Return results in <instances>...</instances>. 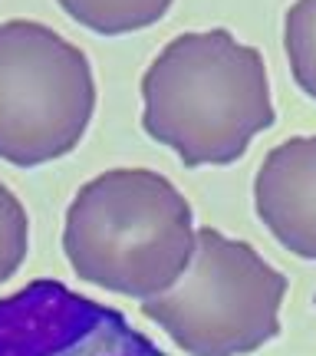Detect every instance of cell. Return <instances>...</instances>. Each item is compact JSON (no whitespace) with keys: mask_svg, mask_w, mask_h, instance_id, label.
Returning <instances> with one entry per match:
<instances>
[{"mask_svg":"<svg viewBox=\"0 0 316 356\" xmlns=\"http://www.w3.org/2000/svg\"><path fill=\"white\" fill-rule=\"evenodd\" d=\"M194 211L175 181L152 168H109L66 208L63 251L79 280L152 300L194 257Z\"/></svg>","mask_w":316,"mask_h":356,"instance_id":"2","label":"cell"},{"mask_svg":"<svg viewBox=\"0 0 316 356\" xmlns=\"http://www.w3.org/2000/svg\"><path fill=\"white\" fill-rule=\"evenodd\" d=\"M175 0H60L79 26L99 37H122L158 24Z\"/></svg>","mask_w":316,"mask_h":356,"instance_id":"7","label":"cell"},{"mask_svg":"<svg viewBox=\"0 0 316 356\" xmlns=\"http://www.w3.org/2000/svg\"><path fill=\"white\" fill-rule=\"evenodd\" d=\"M287 277L217 228H198L194 257L168 293L142 300V317L158 323L188 356H247L280 337Z\"/></svg>","mask_w":316,"mask_h":356,"instance_id":"3","label":"cell"},{"mask_svg":"<svg viewBox=\"0 0 316 356\" xmlns=\"http://www.w3.org/2000/svg\"><path fill=\"white\" fill-rule=\"evenodd\" d=\"M283 50L297 86L316 99V0H297L283 17Z\"/></svg>","mask_w":316,"mask_h":356,"instance_id":"8","label":"cell"},{"mask_svg":"<svg viewBox=\"0 0 316 356\" xmlns=\"http://www.w3.org/2000/svg\"><path fill=\"white\" fill-rule=\"evenodd\" d=\"M30 251V215L24 202L0 181V284L13 277Z\"/></svg>","mask_w":316,"mask_h":356,"instance_id":"9","label":"cell"},{"mask_svg":"<svg viewBox=\"0 0 316 356\" xmlns=\"http://www.w3.org/2000/svg\"><path fill=\"white\" fill-rule=\"evenodd\" d=\"M313 304H316V300H313Z\"/></svg>","mask_w":316,"mask_h":356,"instance_id":"10","label":"cell"},{"mask_svg":"<svg viewBox=\"0 0 316 356\" xmlns=\"http://www.w3.org/2000/svg\"><path fill=\"white\" fill-rule=\"evenodd\" d=\"M96 113L89 56L37 20L0 24V162L37 168L76 149Z\"/></svg>","mask_w":316,"mask_h":356,"instance_id":"4","label":"cell"},{"mask_svg":"<svg viewBox=\"0 0 316 356\" xmlns=\"http://www.w3.org/2000/svg\"><path fill=\"white\" fill-rule=\"evenodd\" d=\"M0 356H168L115 307L69 291L63 280H30L0 297Z\"/></svg>","mask_w":316,"mask_h":356,"instance_id":"5","label":"cell"},{"mask_svg":"<svg viewBox=\"0 0 316 356\" xmlns=\"http://www.w3.org/2000/svg\"><path fill=\"white\" fill-rule=\"evenodd\" d=\"M274 122L264 56L224 26L168 40L142 76V129L185 168L238 162Z\"/></svg>","mask_w":316,"mask_h":356,"instance_id":"1","label":"cell"},{"mask_svg":"<svg viewBox=\"0 0 316 356\" xmlns=\"http://www.w3.org/2000/svg\"><path fill=\"white\" fill-rule=\"evenodd\" d=\"M253 208L290 254L316 261V136L274 145L253 178Z\"/></svg>","mask_w":316,"mask_h":356,"instance_id":"6","label":"cell"}]
</instances>
